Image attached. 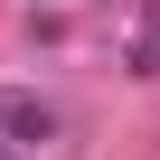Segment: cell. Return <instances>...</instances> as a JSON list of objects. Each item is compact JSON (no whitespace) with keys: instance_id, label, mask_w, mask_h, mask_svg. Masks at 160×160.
<instances>
[{"instance_id":"1","label":"cell","mask_w":160,"mask_h":160,"mask_svg":"<svg viewBox=\"0 0 160 160\" xmlns=\"http://www.w3.org/2000/svg\"><path fill=\"white\" fill-rule=\"evenodd\" d=\"M0 141H10V151L57 141V104H38V94H0Z\"/></svg>"},{"instance_id":"2","label":"cell","mask_w":160,"mask_h":160,"mask_svg":"<svg viewBox=\"0 0 160 160\" xmlns=\"http://www.w3.org/2000/svg\"><path fill=\"white\" fill-rule=\"evenodd\" d=\"M122 66H132V75H160V0H151V19H141V38L122 47Z\"/></svg>"},{"instance_id":"3","label":"cell","mask_w":160,"mask_h":160,"mask_svg":"<svg viewBox=\"0 0 160 160\" xmlns=\"http://www.w3.org/2000/svg\"><path fill=\"white\" fill-rule=\"evenodd\" d=\"M0 160H10V141H0Z\"/></svg>"}]
</instances>
